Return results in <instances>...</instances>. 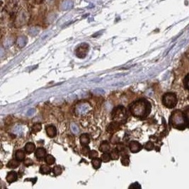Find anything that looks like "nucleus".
I'll use <instances>...</instances> for the list:
<instances>
[{"instance_id": "f257e3e1", "label": "nucleus", "mask_w": 189, "mask_h": 189, "mask_svg": "<svg viewBox=\"0 0 189 189\" xmlns=\"http://www.w3.org/2000/svg\"><path fill=\"white\" fill-rule=\"evenodd\" d=\"M150 104L145 99H139L130 105V111L138 118H144L150 112Z\"/></svg>"}, {"instance_id": "f03ea898", "label": "nucleus", "mask_w": 189, "mask_h": 189, "mask_svg": "<svg viewBox=\"0 0 189 189\" xmlns=\"http://www.w3.org/2000/svg\"><path fill=\"white\" fill-rule=\"evenodd\" d=\"M126 108L123 106L115 107L112 111V119L118 123H124L127 120Z\"/></svg>"}, {"instance_id": "7ed1b4c3", "label": "nucleus", "mask_w": 189, "mask_h": 189, "mask_svg": "<svg viewBox=\"0 0 189 189\" xmlns=\"http://www.w3.org/2000/svg\"><path fill=\"white\" fill-rule=\"evenodd\" d=\"M171 123L174 128H181L184 127L186 124V120L180 110L174 111L171 117Z\"/></svg>"}, {"instance_id": "20e7f679", "label": "nucleus", "mask_w": 189, "mask_h": 189, "mask_svg": "<svg viewBox=\"0 0 189 189\" xmlns=\"http://www.w3.org/2000/svg\"><path fill=\"white\" fill-rule=\"evenodd\" d=\"M162 102L166 107L172 108L175 107L177 104L176 97L173 93H167V94H164V97H163Z\"/></svg>"}, {"instance_id": "39448f33", "label": "nucleus", "mask_w": 189, "mask_h": 189, "mask_svg": "<svg viewBox=\"0 0 189 189\" xmlns=\"http://www.w3.org/2000/svg\"><path fill=\"white\" fill-rule=\"evenodd\" d=\"M89 50V45L87 44H81L80 46L78 47L76 50V55L78 58H84L87 56Z\"/></svg>"}, {"instance_id": "423d86ee", "label": "nucleus", "mask_w": 189, "mask_h": 189, "mask_svg": "<svg viewBox=\"0 0 189 189\" xmlns=\"http://www.w3.org/2000/svg\"><path fill=\"white\" fill-rule=\"evenodd\" d=\"M129 147H130V150L131 152L136 153L141 150V149L142 148V146L138 142L131 141L130 142Z\"/></svg>"}, {"instance_id": "0eeeda50", "label": "nucleus", "mask_w": 189, "mask_h": 189, "mask_svg": "<svg viewBox=\"0 0 189 189\" xmlns=\"http://www.w3.org/2000/svg\"><path fill=\"white\" fill-rule=\"evenodd\" d=\"M45 130H46L47 135L50 138H55L57 135V129L54 125H48L45 128Z\"/></svg>"}, {"instance_id": "6e6552de", "label": "nucleus", "mask_w": 189, "mask_h": 189, "mask_svg": "<svg viewBox=\"0 0 189 189\" xmlns=\"http://www.w3.org/2000/svg\"><path fill=\"white\" fill-rule=\"evenodd\" d=\"M35 157L38 159H42L46 157V150L44 148L39 147L35 151Z\"/></svg>"}, {"instance_id": "1a4fd4ad", "label": "nucleus", "mask_w": 189, "mask_h": 189, "mask_svg": "<svg viewBox=\"0 0 189 189\" xmlns=\"http://www.w3.org/2000/svg\"><path fill=\"white\" fill-rule=\"evenodd\" d=\"M18 179V175L16 172H9L6 176V181L9 183L15 182Z\"/></svg>"}, {"instance_id": "9d476101", "label": "nucleus", "mask_w": 189, "mask_h": 189, "mask_svg": "<svg viewBox=\"0 0 189 189\" xmlns=\"http://www.w3.org/2000/svg\"><path fill=\"white\" fill-rule=\"evenodd\" d=\"M110 147L108 141H103L99 147V150L104 153H107L110 151Z\"/></svg>"}, {"instance_id": "9b49d317", "label": "nucleus", "mask_w": 189, "mask_h": 189, "mask_svg": "<svg viewBox=\"0 0 189 189\" xmlns=\"http://www.w3.org/2000/svg\"><path fill=\"white\" fill-rule=\"evenodd\" d=\"M119 124H120V123L115 121L110 123V124L108 125V128H107V131H108L109 133H113L114 132L117 131V130H119V128H119Z\"/></svg>"}, {"instance_id": "f8f14e48", "label": "nucleus", "mask_w": 189, "mask_h": 189, "mask_svg": "<svg viewBox=\"0 0 189 189\" xmlns=\"http://www.w3.org/2000/svg\"><path fill=\"white\" fill-rule=\"evenodd\" d=\"M89 106L87 104H82L76 108V111L78 112V114H84L89 111Z\"/></svg>"}, {"instance_id": "ddd939ff", "label": "nucleus", "mask_w": 189, "mask_h": 189, "mask_svg": "<svg viewBox=\"0 0 189 189\" xmlns=\"http://www.w3.org/2000/svg\"><path fill=\"white\" fill-rule=\"evenodd\" d=\"M90 142V138H89L88 134H82L80 136V143L81 145L86 146L88 145V144Z\"/></svg>"}, {"instance_id": "4468645a", "label": "nucleus", "mask_w": 189, "mask_h": 189, "mask_svg": "<svg viewBox=\"0 0 189 189\" xmlns=\"http://www.w3.org/2000/svg\"><path fill=\"white\" fill-rule=\"evenodd\" d=\"M35 149V146L33 143L28 142L25 145V151L27 154H31Z\"/></svg>"}, {"instance_id": "2eb2a0df", "label": "nucleus", "mask_w": 189, "mask_h": 189, "mask_svg": "<svg viewBox=\"0 0 189 189\" xmlns=\"http://www.w3.org/2000/svg\"><path fill=\"white\" fill-rule=\"evenodd\" d=\"M15 155H16V159H17L19 162H22V161H23L24 159H25V157H26L25 152H24V151L22 150V149H19V150L16 151Z\"/></svg>"}, {"instance_id": "dca6fc26", "label": "nucleus", "mask_w": 189, "mask_h": 189, "mask_svg": "<svg viewBox=\"0 0 189 189\" xmlns=\"http://www.w3.org/2000/svg\"><path fill=\"white\" fill-rule=\"evenodd\" d=\"M101 159H99V158L97 157V158H94V159H92V165L93 167H94V169H99L101 167Z\"/></svg>"}, {"instance_id": "f3484780", "label": "nucleus", "mask_w": 189, "mask_h": 189, "mask_svg": "<svg viewBox=\"0 0 189 189\" xmlns=\"http://www.w3.org/2000/svg\"><path fill=\"white\" fill-rule=\"evenodd\" d=\"M19 166V161L16 159V160H14V159H12V160H10L7 164V167L9 168H11V169H16Z\"/></svg>"}, {"instance_id": "a211bd4d", "label": "nucleus", "mask_w": 189, "mask_h": 189, "mask_svg": "<svg viewBox=\"0 0 189 189\" xmlns=\"http://www.w3.org/2000/svg\"><path fill=\"white\" fill-rule=\"evenodd\" d=\"M120 157V151H118V149H113L110 152V157L113 160H117L119 159Z\"/></svg>"}, {"instance_id": "6ab92c4d", "label": "nucleus", "mask_w": 189, "mask_h": 189, "mask_svg": "<svg viewBox=\"0 0 189 189\" xmlns=\"http://www.w3.org/2000/svg\"><path fill=\"white\" fill-rule=\"evenodd\" d=\"M51 172V169L47 165H43L40 168V172L42 174H48Z\"/></svg>"}, {"instance_id": "aec40b11", "label": "nucleus", "mask_w": 189, "mask_h": 189, "mask_svg": "<svg viewBox=\"0 0 189 189\" xmlns=\"http://www.w3.org/2000/svg\"><path fill=\"white\" fill-rule=\"evenodd\" d=\"M45 161L48 165H52V164H53L55 163V159L53 155H51V154H48V155H47L46 157H45Z\"/></svg>"}, {"instance_id": "412c9836", "label": "nucleus", "mask_w": 189, "mask_h": 189, "mask_svg": "<svg viewBox=\"0 0 189 189\" xmlns=\"http://www.w3.org/2000/svg\"><path fill=\"white\" fill-rule=\"evenodd\" d=\"M26 38L24 36L19 37V38H18L17 41H16V44H17L20 48L24 47V45H26Z\"/></svg>"}, {"instance_id": "4be33fe9", "label": "nucleus", "mask_w": 189, "mask_h": 189, "mask_svg": "<svg viewBox=\"0 0 189 189\" xmlns=\"http://www.w3.org/2000/svg\"><path fill=\"white\" fill-rule=\"evenodd\" d=\"M42 129V125L40 123H35L33 125L31 130L33 133H38V132L40 131Z\"/></svg>"}, {"instance_id": "5701e85b", "label": "nucleus", "mask_w": 189, "mask_h": 189, "mask_svg": "<svg viewBox=\"0 0 189 189\" xmlns=\"http://www.w3.org/2000/svg\"><path fill=\"white\" fill-rule=\"evenodd\" d=\"M110 159H111V157H110V154H108V152L104 153V154H102L101 157V159L102 162H110Z\"/></svg>"}, {"instance_id": "b1692460", "label": "nucleus", "mask_w": 189, "mask_h": 189, "mask_svg": "<svg viewBox=\"0 0 189 189\" xmlns=\"http://www.w3.org/2000/svg\"><path fill=\"white\" fill-rule=\"evenodd\" d=\"M53 172L55 176H59L62 174V172H63V169H62L60 166H55V167L53 168Z\"/></svg>"}, {"instance_id": "393cba45", "label": "nucleus", "mask_w": 189, "mask_h": 189, "mask_svg": "<svg viewBox=\"0 0 189 189\" xmlns=\"http://www.w3.org/2000/svg\"><path fill=\"white\" fill-rule=\"evenodd\" d=\"M121 163L123 166H128L130 164V158L128 155L123 156V157L121 159Z\"/></svg>"}, {"instance_id": "a878e982", "label": "nucleus", "mask_w": 189, "mask_h": 189, "mask_svg": "<svg viewBox=\"0 0 189 189\" xmlns=\"http://www.w3.org/2000/svg\"><path fill=\"white\" fill-rule=\"evenodd\" d=\"M89 152H90V150H89V147L87 145L84 146L81 149V153L84 156H87L88 154H89Z\"/></svg>"}, {"instance_id": "bb28decb", "label": "nucleus", "mask_w": 189, "mask_h": 189, "mask_svg": "<svg viewBox=\"0 0 189 189\" xmlns=\"http://www.w3.org/2000/svg\"><path fill=\"white\" fill-rule=\"evenodd\" d=\"M89 158H90V159H94V158L98 157L99 154H98V152L96 150H92V151H90V152H89Z\"/></svg>"}, {"instance_id": "cd10ccee", "label": "nucleus", "mask_w": 189, "mask_h": 189, "mask_svg": "<svg viewBox=\"0 0 189 189\" xmlns=\"http://www.w3.org/2000/svg\"><path fill=\"white\" fill-rule=\"evenodd\" d=\"M71 130H72V131L74 133H78L79 132V128H78V127L76 126L75 124H72L71 125Z\"/></svg>"}, {"instance_id": "c85d7f7f", "label": "nucleus", "mask_w": 189, "mask_h": 189, "mask_svg": "<svg viewBox=\"0 0 189 189\" xmlns=\"http://www.w3.org/2000/svg\"><path fill=\"white\" fill-rule=\"evenodd\" d=\"M24 165L26 166V167H29V166H31L33 164V162L31 159H26L24 162Z\"/></svg>"}, {"instance_id": "c756f323", "label": "nucleus", "mask_w": 189, "mask_h": 189, "mask_svg": "<svg viewBox=\"0 0 189 189\" xmlns=\"http://www.w3.org/2000/svg\"><path fill=\"white\" fill-rule=\"evenodd\" d=\"M145 147L147 150H151V149H152L153 147H154V145H153V144L151 142H147L145 145Z\"/></svg>"}, {"instance_id": "7c9ffc66", "label": "nucleus", "mask_w": 189, "mask_h": 189, "mask_svg": "<svg viewBox=\"0 0 189 189\" xmlns=\"http://www.w3.org/2000/svg\"><path fill=\"white\" fill-rule=\"evenodd\" d=\"M118 151H120V153H122L123 151H125V146L123 145V144H121V143H120V144H119L118 145Z\"/></svg>"}, {"instance_id": "2f4dec72", "label": "nucleus", "mask_w": 189, "mask_h": 189, "mask_svg": "<svg viewBox=\"0 0 189 189\" xmlns=\"http://www.w3.org/2000/svg\"><path fill=\"white\" fill-rule=\"evenodd\" d=\"M141 188V186L139 185V183H134L129 186V188Z\"/></svg>"}, {"instance_id": "473e14b6", "label": "nucleus", "mask_w": 189, "mask_h": 189, "mask_svg": "<svg viewBox=\"0 0 189 189\" xmlns=\"http://www.w3.org/2000/svg\"><path fill=\"white\" fill-rule=\"evenodd\" d=\"M110 141H111V142L113 143V144H116V143L119 141V138H118V137L114 136V138L113 137V138H111V140Z\"/></svg>"}, {"instance_id": "72a5a7b5", "label": "nucleus", "mask_w": 189, "mask_h": 189, "mask_svg": "<svg viewBox=\"0 0 189 189\" xmlns=\"http://www.w3.org/2000/svg\"><path fill=\"white\" fill-rule=\"evenodd\" d=\"M186 87L189 89V76H188V78H187L186 81Z\"/></svg>"}, {"instance_id": "f704fd0d", "label": "nucleus", "mask_w": 189, "mask_h": 189, "mask_svg": "<svg viewBox=\"0 0 189 189\" xmlns=\"http://www.w3.org/2000/svg\"><path fill=\"white\" fill-rule=\"evenodd\" d=\"M186 116L187 117L188 120H189V108L186 110Z\"/></svg>"}, {"instance_id": "c9c22d12", "label": "nucleus", "mask_w": 189, "mask_h": 189, "mask_svg": "<svg viewBox=\"0 0 189 189\" xmlns=\"http://www.w3.org/2000/svg\"><path fill=\"white\" fill-rule=\"evenodd\" d=\"M43 0H34V2L35 3V4H41L42 2H43Z\"/></svg>"}, {"instance_id": "e433bc0d", "label": "nucleus", "mask_w": 189, "mask_h": 189, "mask_svg": "<svg viewBox=\"0 0 189 189\" xmlns=\"http://www.w3.org/2000/svg\"><path fill=\"white\" fill-rule=\"evenodd\" d=\"M34 112H35V110H34V109H31V110H29L28 112V115H31V114L33 113H34Z\"/></svg>"}]
</instances>
